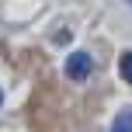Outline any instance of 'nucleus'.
I'll return each mask as SVG.
<instances>
[{"label": "nucleus", "instance_id": "nucleus-3", "mask_svg": "<svg viewBox=\"0 0 132 132\" xmlns=\"http://www.w3.org/2000/svg\"><path fill=\"white\" fill-rule=\"evenodd\" d=\"M118 73H122L125 84H132V52H125V56L118 59Z\"/></svg>", "mask_w": 132, "mask_h": 132}, {"label": "nucleus", "instance_id": "nucleus-1", "mask_svg": "<svg viewBox=\"0 0 132 132\" xmlns=\"http://www.w3.org/2000/svg\"><path fill=\"white\" fill-rule=\"evenodd\" d=\"M90 70H94V59L87 52H73L70 59H66V80H77L80 84V80L90 77Z\"/></svg>", "mask_w": 132, "mask_h": 132}, {"label": "nucleus", "instance_id": "nucleus-4", "mask_svg": "<svg viewBox=\"0 0 132 132\" xmlns=\"http://www.w3.org/2000/svg\"><path fill=\"white\" fill-rule=\"evenodd\" d=\"M0 101H4V90H0Z\"/></svg>", "mask_w": 132, "mask_h": 132}, {"label": "nucleus", "instance_id": "nucleus-2", "mask_svg": "<svg viewBox=\"0 0 132 132\" xmlns=\"http://www.w3.org/2000/svg\"><path fill=\"white\" fill-rule=\"evenodd\" d=\"M111 132H132V111H122L118 118L111 122Z\"/></svg>", "mask_w": 132, "mask_h": 132}]
</instances>
